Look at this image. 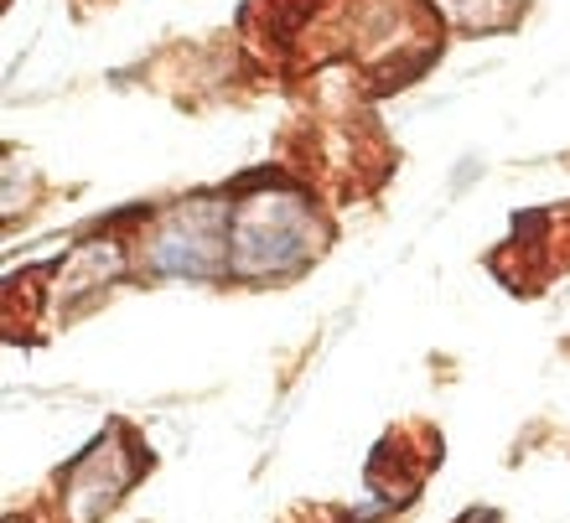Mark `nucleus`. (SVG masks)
Listing matches in <instances>:
<instances>
[{
  "label": "nucleus",
  "mask_w": 570,
  "mask_h": 523,
  "mask_svg": "<svg viewBox=\"0 0 570 523\" xmlns=\"http://www.w3.org/2000/svg\"><path fill=\"white\" fill-rule=\"evenodd\" d=\"M312 244L316 228L306 203L296 193H271L234 213V224H228V265L249 275V280L255 275H285V269H296L312 255Z\"/></svg>",
  "instance_id": "1"
},
{
  "label": "nucleus",
  "mask_w": 570,
  "mask_h": 523,
  "mask_svg": "<svg viewBox=\"0 0 570 523\" xmlns=\"http://www.w3.org/2000/svg\"><path fill=\"white\" fill-rule=\"evenodd\" d=\"M224 265H228V218H224V208L187 203V208L166 213L161 228H156V239H150V269L203 280V275H224Z\"/></svg>",
  "instance_id": "2"
}]
</instances>
